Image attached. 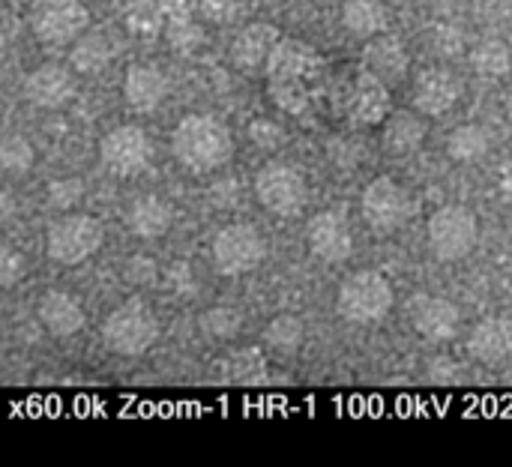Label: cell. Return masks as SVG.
I'll return each instance as SVG.
<instances>
[{
	"mask_svg": "<svg viewBox=\"0 0 512 467\" xmlns=\"http://www.w3.org/2000/svg\"><path fill=\"white\" fill-rule=\"evenodd\" d=\"M507 117H510V123H512V96L507 99Z\"/></svg>",
	"mask_w": 512,
	"mask_h": 467,
	"instance_id": "f35d334b",
	"label": "cell"
},
{
	"mask_svg": "<svg viewBox=\"0 0 512 467\" xmlns=\"http://www.w3.org/2000/svg\"><path fill=\"white\" fill-rule=\"evenodd\" d=\"M228 369L237 372L231 381L249 384V381H255V375L261 378V372L267 369V363H264V357H261L258 351H240V354H234V357L228 360Z\"/></svg>",
	"mask_w": 512,
	"mask_h": 467,
	"instance_id": "836d02e7",
	"label": "cell"
},
{
	"mask_svg": "<svg viewBox=\"0 0 512 467\" xmlns=\"http://www.w3.org/2000/svg\"><path fill=\"white\" fill-rule=\"evenodd\" d=\"M123 96L132 105V111L150 114V111H156L165 102V96H168V78L156 66H150V63H135L126 72Z\"/></svg>",
	"mask_w": 512,
	"mask_h": 467,
	"instance_id": "d6986e66",
	"label": "cell"
},
{
	"mask_svg": "<svg viewBox=\"0 0 512 467\" xmlns=\"http://www.w3.org/2000/svg\"><path fill=\"white\" fill-rule=\"evenodd\" d=\"M393 285L375 270H360L339 285V315L351 324H378L393 309Z\"/></svg>",
	"mask_w": 512,
	"mask_h": 467,
	"instance_id": "277c9868",
	"label": "cell"
},
{
	"mask_svg": "<svg viewBox=\"0 0 512 467\" xmlns=\"http://www.w3.org/2000/svg\"><path fill=\"white\" fill-rule=\"evenodd\" d=\"M324 3H333V0H324Z\"/></svg>",
	"mask_w": 512,
	"mask_h": 467,
	"instance_id": "60d3db41",
	"label": "cell"
},
{
	"mask_svg": "<svg viewBox=\"0 0 512 467\" xmlns=\"http://www.w3.org/2000/svg\"><path fill=\"white\" fill-rule=\"evenodd\" d=\"M255 195L273 216H297L306 207L309 186L300 168L288 162H270L255 177Z\"/></svg>",
	"mask_w": 512,
	"mask_h": 467,
	"instance_id": "9c48e42d",
	"label": "cell"
},
{
	"mask_svg": "<svg viewBox=\"0 0 512 467\" xmlns=\"http://www.w3.org/2000/svg\"><path fill=\"white\" fill-rule=\"evenodd\" d=\"M210 258H213V267L222 276H243V273H252V270H258L264 264L267 240H264V234L258 228L234 222V225H225L213 237Z\"/></svg>",
	"mask_w": 512,
	"mask_h": 467,
	"instance_id": "ba28073f",
	"label": "cell"
},
{
	"mask_svg": "<svg viewBox=\"0 0 512 467\" xmlns=\"http://www.w3.org/2000/svg\"><path fill=\"white\" fill-rule=\"evenodd\" d=\"M309 252L324 264H342L354 252V237L339 213H318L306 228Z\"/></svg>",
	"mask_w": 512,
	"mask_h": 467,
	"instance_id": "7c38bea8",
	"label": "cell"
},
{
	"mask_svg": "<svg viewBox=\"0 0 512 467\" xmlns=\"http://www.w3.org/2000/svg\"><path fill=\"white\" fill-rule=\"evenodd\" d=\"M102 243H105V228L99 219H93L87 213H69V216L57 219L45 234L48 258L63 267L84 264L87 258H93L102 249Z\"/></svg>",
	"mask_w": 512,
	"mask_h": 467,
	"instance_id": "8992f818",
	"label": "cell"
},
{
	"mask_svg": "<svg viewBox=\"0 0 512 467\" xmlns=\"http://www.w3.org/2000/svg\"><path fill=\"white\" fill-rule=\"evenodd\" d=\"M21 276H24V258L15 249L3 246L0 249V285L3 288H12Z\"/></svg>",
	"mask_w": 512,
	"mask_h": 467,
	"instance_id": "d590c367",
	"label": "cell"
},
{
	"mask_svg": "<svg viewBox=\"0 0 512 467\" xmlns=\"http://www.w3.org/2000/svg\"><path fill=\"white\" fill-rule=\"evenodd\" d=\"M249 135H252V141H255L258 147H264V150H276L279 144H285V132H282L276 123H270V120H255V123L249 126Z\"/></svg>",
	"mask_w": 512,
	"mask_h": 467,
	"instance_id": "e575fe53",
	"label": "cell"
},
{
	"mask_svg": "<svg viewBox=\"0 0 512 467\" xmlns=\"http://www.w3.org/2000/svg\"><path fill=\"white\" fill-rule=\"evenodd\" d=\"M426 243L438 261H462L468 258L480 243V222L474 210L462 204H447L432 213L426 225Z\"/></svg>",
	"mask_w": 512,
	"mask_h": 467,
	"instance_id": "3957f363",
	"label": "cell"
},
{
	"mask_svg": "<svg viewBox=\"0 0 512 467\" xmlns=\"http://www.w3.org/2000/svg\"><path fill=\"white\" fill-rule=\"evenodd\" d=\"M363 219L375 234H396L399 228H405L414 219V195L393 177L381 174L375 177L366 192H363Z\"/></svg>",
	"mask_w": 512,
	"mask_h": 467,
	"instance_id": "52a82bcc",
	"label": "cell"
},
{
	"mask_svg": "<svg viewBox=\"0 0 512 467\" xmlns=\"http://www.w3.org/2000/svg\"><path fill=\"white\" fill-rule=\"evenodd\" d=\"M198 12L213 24H231L246 12V0H195Z\"/></svg>",
	"mask_w": 512,
	"mask_h": 467,
	"instance_id": "d6a6232c",
	"label": "cell"
},
{
	"mask_svg": "<svg viewBox=\"0 0 512 467\" xmlns=\"http://www.w3.org/2000/svg\"><path fill=\"white\" fill-rule=\"evenodd\" d=\"M267 81L273 99L285 111L300 114L324 81V60L303 39H279L267 60Z\"/></svg>",
	"mask_w": 512,
	"mask_h": 467,
	"instance_id": "6da1fadb",
	"label": "cell"
},
{
	"mask_svg": "<svg viewBox=\"0 0 512 467\" xmlns=\"http://www.w3.org/2000/svg\"><path fill=\"white\" fill-rule=\"evenodd\" d=\"M279 30L267 21H255V24H246L234 42H231V60L237 69H246V72H255V69H267V60L270 54L276 51L279 45Z\"/></svg>",
	"mask_w": 512,
	"mask_h": 467,
	"instance_id": "2e32d148",
	"label": "cell"
},
{
	"mask_svg": "<svg viewBox=\"0 0 512 467\" xmlns=\"http://www.w3.org/2000/svg\"><path fill=\"white\" fill-rule=\"evenodd\" d=\"M234 153L228 126L210 114H189L174 129V156L186 171L207 174L222 168Z\"/></svg>",
	"mask_w": 512,
	"mask_h": 467,
	"instance_id": "7a4b0ae2",
	"label": "cell"
},
{
	"mask_svg": "<svg viewBox=\"0 0 512 467\" xmlns=\"http://www.w3.org/2000/svg\"><path fill=\"white\" fill-rule=\"evenodd\" d=\"M462 99V81L456 72L444 66H432L417 75L414 84V108L426 117H444Z\"/></svg>",
	"mask_w": 512,
	"mask_h": 467,
	"instance_id": "4fadbf2b",
	"label": "cell"
},
{
	"mask_svg": "<svg viewBox=\"0 0 512 467\" xmlns=\"http://www.w3.org/2000/svg\"><path fill=\"white\" fill-rule=\"evenodd\" d=\"M471 357L480 363H504L512 354V321L507 318H486L474 327L468 339Z\"/></svg>",
	"mask_w": 512,
	"mask_h": 467,
	"instance_id": "44dd1931",
	"label": "cell"
},
{
	"mask_svg": "<svg viewBox=\"0 0 512 467\" xmlns=\"http://www.w3.org/2000/svg\"><path fill=\"white\" fill-rule=\"evenodd\" d=\"M90 24V12L81 0H33L30 27L45 45H69Z\"/></svg>",
	"mask_w": 512,
	"mask_h": 467,
	"instance_id": "30bf717a",
	"label": "cell"
},
{
	"mask_svg": "<svg viewBox=\"0 0 512 467\" xmlns=\"http://www.w3.org/2000/svg\"><path fill=\"white\" fill-rule=\"evenodd\" d=\"M0 165L9 174H24L33 165V147L24 135H6L0 144Z\"/></svg>",
	"mask_w": 512,
	"mask_h": 467,
	"instance_id": "4dcf8cb0",
	"label": "cell"
},
{
	"mask_svg": "<svg viewBox=\"0 0 512 467\" xmlns=\"http://www.w3.org/2000/svg\"><path fill=\"white\" fill-rule=\"evenodd\" d=\"M363 57H366V69H372L384 81L399 78L408 69V51H405L402 39L399 36H390V33L372 36V42L366 45V54Z\"/></svg>",
	"mask_w": 512,
	"mask_h": 467,
	"instance_id": "603a6c76",
	"label": "cell"
},
{
	"mask_svg": "<svg viewBox=\"0 0 512 467\" xmlns=\"http://www.w3.org/2000/svg\"><path fill=\"white\" fill-rule=\"evenodd\" d=\"M72 69L81 75H96L108 66L111 60V45L102 33H87L72 42Z\"/></svg>",
	"mask_w": 512,
	"mask_h": 467,
	"instance_id": "83f0119b",
	"label": "cell"
},
{
	"mask_svg": "<svg viewBox=\"0 0 512 467\" xmlns=\"http://www.w3.org/2000/svg\"><path fill=\"white\" fill-rule=\"evenodd\" d=\"M261 339H264V345H267L270 351H276V354H282V357H294V354L300 351V345H303V324H300V318H294V315H276V318L264 327Z\"/></svg>",
	"mask_w": 512,
	"mask_h": 467,
	"instance_id": "f1b7e54d",
	"label": "cell"
},
{
	"mask_svg": "<svg viewBox=\"0 0 512 467\" xmlns=\"http://www.w3.org/2000/svg\"><path fill=\"white\" fill-rule=\"evenodd\" d=\"M9 3H27V0H9Z\"/></svg>",
	"mask_w": 512,
	"mask_h": 467,
	"instance_id": "ab89813d",
	"label": "cell"
},
{
	"mask_svg": "<svg viewBox=\"0 0 512 467\" xmlns=\"http://www.w3.org/2000/svg\"><path fill=\"white\" fill-rule=\"evenodd\" d=\"M36 318L45 327V333L57 339H66L84 330V309L66 291H45L36 303Z\"/></svg>",
	"mask_w": 512,
	"mask_h": 467,
	"instance_id": "ac0fdd59",
	"label": "cell"
},
{
	"mask_svg": "<svg viewBox=\"0 0 512 467\" xmlns=\"http://www.w3.org/2000/svg\"><path fill=\"white\" fill-rule=\"evenodd\" d=\"M75 96V78L57 63H42L24 78V99L36 108H63Z\"/></svg>",
	"mask_w": 512,
	"mask_h": 467,
	"instance_id": "5bb4252c",
	"label": "cell"
},
{
	"mask_svg": "<svg viewBox=\"0 0 512 467\" xmlns=\"http://www.w3.org/2000/svg\"><path fill=\"white\" fill-rule=\"evenodd\" d=\"M99 156L102 165L111 174L120 177H132L138 171H144L150 165L153 156V144L147 138V132L141 126H114L111 132H105L102 144H99Z\"/></svg>",
	"mask_w": 512,
	"mask_h": 467,
	"instance_id": "8fae6325",
	"label": "cell"
},
{
	"mask_svg": "<svg viewBox=\"0 0 512 467\" xmlns=\"http://www.w3.org/2000/svg\"><path fill=\"white\" fill-rule=\"evenodd\" d=\"M486 153H489V132L477 123L456 126L447 138V156L453 162L471 165V162H480Z\"/></svg>",
	"mask_w": 512,
	"mask_h": 467,
	"instance_id": "484cf974",
	"label": "cell"
},
{
	"mask_svg": "<svg viewBox=\"0 0 512 467\" xmlns=\"http://www.w3.org/2000/svg\"><path fill=\"white\" fill-rule=\"evenodd\" d=\"M240 324H243L240 312L225 309V306H216V309H210V312L201 318V330H204L210 339H216V342L234 339V336L240 333Z\"/></svg>",
	"mask_w": 512,
	"mask_h": 467,
	"instance_id": "1f68e13d",
	"label": "cell"
},
{
	"mask_svg": "<svg viewBox=\"0 0 512 467\" xmlns=\"http://www.w3.org/2000/svg\"><path fill=\"white\" fill-rule=\"evenodd\" d=\"M342 24L348 33H354L360 39H372L378 33H387L390 12L381 0H345Z\"/></svg>",
	"mask_w": 512,
	"mask_h": 467,
	"instance_id": "cb8c5ba5",
	"label": "cell"
},
{
	"mask_svg": "<svg viewBox=\"0 0 512 467\" xmlns=\"http://www.w3.org/2000/svg\"><path fill=\"white\" fill-rule=\"evenodd\" d=\"M348 114L360 126L381 123L390 114V90H387V81L381 75H375L372 69H363L357 75L354 87H351Z\"/></svg>",
	"mask_w": 512,
	"mask_h": 467,
	"instance_id": "9a60e30c",
	"label": "cell"
},
{
	"mask_svg": "<svg viewBox=\"0 0 512 467\" xmlns=\"http://www.w3.org/2000/svg\"><path fill=\"white\" fill-rule=\"evenodd\" d=\"M48 195H51V201H54L57 207H69V204L81 195V183H78L75 177H63V180H57V183L48 189Z\"/></svg>",
	"mask_w": 512,
	"mask_h": 467,
	"instance_id": "8d00e7d4",
	"label": "cell"
},
{
	"mask_svg": "<svg viewBox=\"0 0 512 467\" xmlns=\"http://www.w3.org/2000/svg\"><path fill=\"white\" fill-rule=\"evenodd\" d=\"M471 63L486 78H504L512 69V54L510 48H507V42H501V39H483L471 51Z\"/></svg>",
	"mask_w": 512,
	"mask_h": 467,
	"instance_id": "f546056e",
	"label": "cell"
},
{
	"mask_svg": "<svg viewBox=\"0 0 512 467\" xmlns=\"http://www.w3.org/2000/svg\"><path fill=\"white\" fill-rule=\"evenodd\" d=\"M165 9V39L174 51H195L204 42V30L192 15L189 0H162Z\"/></svg>",
	"mask_w": 512,
	"mask_h": 467,
	"instance_id": "7402d4cb",
	"label": "cell"
},
{
	"mask_svg": "<svg viewBox=\"0 0 512 467\" xmlns=\"http://www.w3.org/2000/svg\"><path fill=\"white\" fill-rule=\"evenodd\" d=\"M498 189H501L504 201H510L512 204V159L501 165V174H498Z\"/></svg>",
	"mask_w": 512,
	"mask_h": 467,
	"instance_id": "74e56055",
	"label": "cell"
},
{
	"mask_svg": "<svg viewBox=\"0 0 512 467\" xmlns=\"http://www.w3.org/2000/svg\"><path fill=\"white\" fill-rule=\"evenodd\" d=\"M123 21H126L129 33H135L141 39H153V36L165 33L162 0H129L123 9Z\"/></svg>",
	"mask_w": 512,
	"mask_h": 467,
	"instance_id": "4316f807",
	"label": "cell"
},
{
	"mask_svg": "<svg viewBox=\"0 0 512 467\" xmlns=\"http://www.w3.org/2000/svg\"><path fill=\"white\" fill-rule=\"evenodd\" d=\"M423 138H426V129L414 114H393L384 123L381 144L393 159H405V156H414L420 150Z\"/></svg>",
	"mask_w": 512,
	"mask_h": 467,
	"instance_id": "d4e9b609",
	"label": "cell"
},
{
	"mask_svg": "<svg viewBox=\"0 0 512 467\" xmlns=\"http://www.w3.org/2000/svg\"><path fill=\"white\" fill-rule=\"evenodd\" d=\"M126 225L135 237L141 240H156L162 234L171 231L174 225V210L165 198L159 195H141L132 201L129 213H126Z\"/></svg>",
	"mask_w": 512,
	"mask_h": 467,
	"instance_id": "ffe728a7",
	"label": "cell"
},
{
	"mask_svg": "<svg viewBox=\"0 0 512 467\" xmlns=\"http://www.w3.org/2000/svg\"><path fill=\"white\" fill-rule=\"evenodd\" d=\"M159 339V321L144 303L114 309L102 324V342L117 357H144Z\"/></svg>",
	"mask_w": 512,
	"mask_h": 467,
	"instance_id": "5b68a950",
	"label": "cell"
},
{
	"mask_svg": "<svg viewBox=\"0 0 512 467\" xmlns=\"http://www.w3.org/2000/svg\"><path fill=\"white\" fill-rule=\"evenodd\" d=\"M411 321L414 330L429 339V342H447L459 333V309L456 303L444 300V297H417L411 306Z\"/></svg>",
	"mask_w": 512,
	"mask_h": 467,
	"instance_id": "e0dca14e",
	"label": "cell"
}]
</instances>
